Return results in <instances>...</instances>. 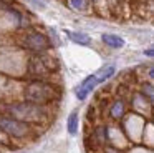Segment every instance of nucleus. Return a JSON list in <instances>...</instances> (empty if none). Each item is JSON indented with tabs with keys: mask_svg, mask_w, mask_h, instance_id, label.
Wrapping results in <instances>:
<instances>
[{
	"mask_svg": "<svg viewBox=\"0 0 154 153\" xmlns=\"http://www.w3.org/2000/svg\"><path fill=\"white\" fill-rule=\"evenodd\" d=\"M51 95H53L51 88H50V86H47V85H43V83H32V85L27 88V92H25L27 100L35 102V103L48 102V100L51 98Z\"/></svg>",
	"mask_w": 154,
	"mask_h": 153,
	"instance_id": "f257e3e1",
	"label": "nucleus"
},
{
	"mask_svg": "<svg viewBox=\"0 0 154 153\" xmlns=\"http://www.w3.org/2000/svg\"><path fill=\"white\" fill-rule=\"evenodd\" d=\"M98 83H101V82H100V78H98L96 73H94V75L86 76V78L81 82V85L76 88V92H75V93H76V98L78 100H85L94 90V86H96Z\"/></svg>",
	"mask_w": 154,
	"mask_h": 153,
	"instance_id": "f03ea898",
	"label": "nucleus"
},
{
	"mask_svg": "<svg viewBox=\"0 0 154 153\" xmlns=\"http://www.w3.org/2000/svg\"><path fill=\"white\" fill-rule=\"evenodd\" d=\"M25 45L35 52H43L50 47V43H48L47 37L42 35V33H30V35L25 37Z\"/></svg>",
	"mask_w": 154,
	"mask_h": 153,
	"instance_id": "7ed1b4c3",
	"label": "nucleus"
},
{
	"mask_svg": "<svg viewBox=\"0 0 154 153\" xmlns=\"http://www.w3.org/2000/svg\"><path fill=\"white\" fill-rule=\"evenodd\" d=\"M0 128L15 136H22L27 133V126L23 123L17 122V120H12V118H0Z\"/></svg>",
	"mask_w": 154,
	"mask_h": 153,
	"instance_id": "20e7f679",
	"label": "nucleus"
},
{
	"mask_svg": "<svg viewBox=\"0 0 154 153\" xmlns=\"http://www.w3.org/2000/svg\"><path fill=\"white\" fill-rule=\"evenodd\" d=\"M101 40L108 47H111V48H121V47H124V38L119 35H114V33H103Z\"/></svg>",
	"mask_w": 154,
	"mask_h": 153,
	"instance_id": "39448f33",
	"label": "nucleus"
},
{
	"mask_svg": "<svg viewBox=\"0 0 154 153\" xmlns=\"http://www.w3.org/2000/svg\"><path fill=\"white\" fill-rule=\"evenodd\" d=\"M35 112V106L30 105H15L12 108V113H15L17 116H22V118H35L37 113H32Z\"/></svg>",
	"mask_w": 154,
	"mask_h": 153,
	"instance_id": "423d86ee",
	"label": "nucleus"
},
{
	"mask_svg": "<svg viewBox=\"0 0 154 153\" xmlns=\"http://www.w3.org/2000/svg\"><path fill=\"white\" fill-rule=\"evenodd\" d=\"M66 35L71 42L78 43V45H90V42H91L90 35H86V33H83V32H71V30H66Z\"/></svg>",
	"mask_w": 154,
	"mask_h": 153,
	"instance_id": "0eeeda50",
	"label": "nucleus"
},
{
	"mask_svg": "<svg viewBox=\"0 0 154 153\" xmlns=\"http://www.w3.org/2000/svg\"><path fill=\"white\" fill-rule=\"evenodd\" d=\"M66 128L70 135H76L78 132V113L76 112H71L70 116H68V122H66Z\"/></svg>",
	"mask_w": 154,
	"mask_h": 153,
	"instance_id": "6e6552de",
	"label": "nucleus"
},
{
	"mask_svg": "<svg viewBox=\"0 0 154 153\" xmlns=\"http://www.w3.org/2000/svg\"><path fill=\"white\" fill-rule=\"evenodd\" d=\"M114 72H116V68H114L113 65H108V67H103L96 75H98V78H100V82H106L108 78H111V76L114 75Z\"/></svg>",
	"mask_w": 154,
	"mask_h": 153,
	"instance_id": "1a4fd4ad",
	"label": "nucleus"
},
{
	"mask_svg": "<svg viewBox=\"0 0 154 153\" xmlns=\"http://www.w3.org/2000/svg\"><path fill=\"white\" fill-rule=\"evenodd\" d=\"M123 112H124L123 102H116V103L113 105V108H111V115H113L114 118H119V116L123 115Z\"/></svg>",
	"mask_w": 154,
	"mask_h": 153,
	"instance_id": "9d476101",
	"label": "nucleus"
},
{
	"mask_svg": "<svg viewBox=\"0 0 154 153\" xmlns=\"http://www.w3.org/2000/svg\"><path fill=\"white\" fill-rule=\"evenodd\" d=\"M70 5L75 10H83L86 7V0H70Z\"/></svg>",
	"mask_w": 154,
	"mask_h": 153,
	"instance_id": "9b49d317",
	"label": "nucleus"
},
{
	"mask_svg": "<svg viewBox=\"0 0 154 153\" xmlns=\"http://www.w3.org/2000/svg\"><path fill=\"white\" fill-rule=\"evenodd\" d=\"M144 93H146L147 96H151V98L154 100V86H151V85H146V86H144Z\"/></svg>",
	"mask_w": 154,
	"mask_h": 153,
	"instance_id": "f8f14e48",
	"label": "nucleus"
},
{
	"mask_svg": "<svg viewBox=\"0 0 154 153\" xmlns=\"http://www.w3.org/2000/svg\"><path fill=\"white\" fill-rule=\"evenodd\" d=\"M144 55H146V57H154V45L144 50Z\"/></svg>",
	"mask_w": 154,
	"mask_h": 153,
	"instance_id": "ddd939ff",
	"label": "nucleus"
},
{
	"mask_svg": "<svg viewBox=\"0 0 154 153\" xmlns=\"http://www.w3.org/2000/svg\"><path fill=\"white\" fill-rule=\"evenodd\" d=\"M149 76H151V78H154V68L149 70Z\"/></svg>",
	"mask_w": 154,
	"mask_h": 153,
	"instance_id": "4468645a",
	"label": "nucleus"
}]
</instances>
